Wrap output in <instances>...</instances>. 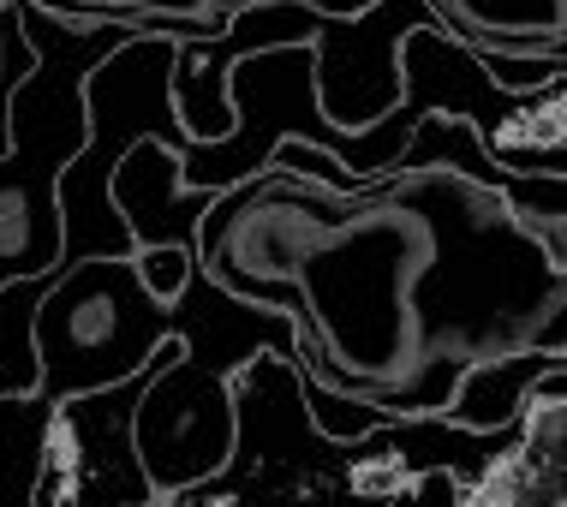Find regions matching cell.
<instances>
[{
    "instance_id": "cell-8",
    "label": "cell",
    "mask_w": 567,
    "mask_h": 507,
    "mask_svg": "<svg viewBox=\"0 0 567 507\" xmlns=\"http://www.w3.org/2000/svg\"><path fill=\"white\" fill-rule=\"evenodd\" d=\"M460 507H567V466L532 459L514 442L460 489Z\"/></svg>"
},
{
    "instance_id": "cell-6",
    "label": "cell",
    "mask_w": 567,
    "mask_h": 507,
    "mask_svg": "<svg viewBox=\"0 0 567 507\" xmlns=\"http://www.w3.org/2000/svg\"><path fill=\"white\" fill-rule=\"evenodd\" d=\"M109 197L137 245H192V251H197V221L216 204V192L179 186V149H167L162 137H137L114 162Z\"/></svg>"
},
{
    "instance_id": "cell-14",
    "label": "cell",
    "mask_w": 567,
    "mask_h": 507,
    "mask_svg": "<svg viewBox=\"0 0 567 507\" xmlns=\"http://www.w3.org/2000/svg\"><path fill=\"white\" fill-rule=\"evenodd\" d=\"M137 507H167V501H162V496H150V501H137Z\"/></svg>"
},
{
    "instance_id": "cell-5",
    "label": "cell",
    "mask_w": 567,
    "mask_h": 507,
    "mask_svg": "<svg viewBox=\"0 0 567 507\" xmlns=\"http://www.w3.org/2000/svg\"><path fill=\"white\" fill-rule=\"evenodd\" d=\"M132 448L156 496H179V489L216 478L234 459V389H227V376L197 364L192 352H179L137 394Z\"/></svg>"
},
{
    "instance_id": "cell-2",
    "label": "cell",
    "mask_w": 567,
    "mask_h": 507,
    "mask_svg": "<svg viewBox=\"0 0 567 507\" xmlns=\"http://www.w3.org/2000/svg\"><path fill=\"white\" fill-rule=\"evenodd\" d=\"M37 401H72L137 376L167 334H179L174 304L137 287L132 257H90L49 281L37 304Z\"/></svg>"
},
{
    "instance_id": "cell-7",
    "label": "cell",
    "mask_w": 567,
    "mask_h": 507,
    "mask_svg": "<svg viewBox=\"0 0 567 507\" xmlns=\"http://www.w3.org/2000/svg\"><path fill=\"white\" fill-rule=\"evenodd\" d=\"M544 371H561V352H502V359H478L466 364L442 406V418L460 430H508L526 412V394Z\"/></svg>"
},
{
    "instance_id": "cell-3",
    "label": "cell",
    "mask_w": 567,
    "mask_h": 507,
    "mask_svg": "<svg viewBox=\"0 0 567 507\" xmlns=\"http://www.w3.org/2000/svg\"><path fill=\"white\" fill-rule=\"evenodd\" d=\"M227 107H234V132L221 144H186L179 149V186L186 192H227L239 179L264 174L269 149L281 137L329 149L334 162L347 156L352 132L329 126L317 107V49L293 42V49H264L239 54L227 66Z\"/></svg>"
},
{
    "instance_id": "cell-9",
    "label": "cell",
    "mask_w": 567,
    "mask_h": 507,
    "mask_svg": "<svg viewBox=\"0 0 567 507\" xmlns=\"http://www.w3.org/2000/svg\"><path fill=\"white\" fill-rule=\"evenodd\" d=\"M299 401H305V412H311L317 436H329V442H359V436H371V430L389 424L382 406L359 401V394H334V389H323V382H311L305 371H299Z\"/></svg>"
},
{
    "instance_id": "cell-12",
    "label": "cell",
    "mask_w": 567,
    "mask_h": 507,
    "mask_svg": "<svg viewBox=\"0 0 567 507\" xmlns=\"http://www.w3.org/2000/svg\"><path fill=\"white\" fill-rule=\"evenodd\" d=\"M478 66L508 96H526V90H544L561 79V54H478Z\"/></svg>"
},
{
    "instance_id": "cell-13",
    "label": "cell",
    "mask_w": 567,
    "mask_h": 507,
    "mask_svg": "<svg viewBox=\"0 0 567 507\" xmlns=\"http://www.w3.org/2000/svg\"><path fill=\"white\" fill-rule=\"evenodd\" d=\"M382 507H460V484L449 478V472H419L394 501H382Z\"/></svg>"
},
{
    "instance_id": "cell-10",
    "label": "cell",
    "mask_w": 567,
    "mask_h": 507,
    "mask_svg": "<svg viewBox=\"0 0 567 507\" xmlns=\"http://www.w3.org/2000/svg\"><path fill=\"white\" fill-rule=\"evenodd\" d=\"M30 72H37V49L24 37L19 0H0V162L12 156V96Z\"/></svg>"
},
{
    "instance_id": "cell-4",
    "label": "cell",
    "mask_w": 567,
    "mask_h": 507,
    "mask_svg": "<svg viewBox=\"0 0 567 507\" xmlns=\"http://www.w3.org/2000/svg\"><path fill=\"white\" fill-rule=\"evenodd\" d=\"M179 352H186V341L167 334L137 376L49 406L37 478H30V507H137L156 496L132 448V406L150 389V376L167 371Z\"/></svg>"
},
{
    "instance_id": "cell-1",
    "label": "cell",
    "mask_w": 567,
    "mask_h": 507,
    "mask_svg": "<svg viewBox=\"0 0 567 507\" xmlns=\"http://www.w3.org/2000/svg\"><path fill=\"white\" fill-rule=\"evenodd\" d=\"M502 227H514L508 197L454 167H389L352 197L264 167L204 209L197 269L293 322V364L311 382L424 418L449 406L466 364L496 359L472 322L436 311L431 281Z\"/></svg>"
},
{
    "instance_id": "cell-11",
    "label": "cell",
    "mask_w": 567,
    "mask_h": 507,
    "mask_svg": "<svg viewBox=\"0 0 567 507\" xmlns=\"http://www.w3.org/2000/svg\"><path fill=\"white\" fill-rule=\"evenodd\" d=\"M192 269H197V251H192V245H137V251H132L137 287H144L156 304H174L179 293H186Z\"/></svg>"
}]
</instances>
